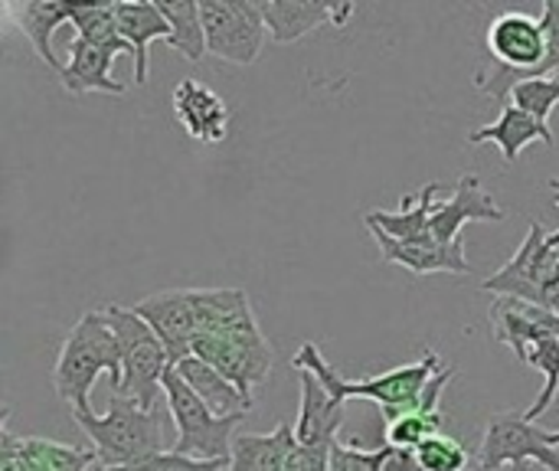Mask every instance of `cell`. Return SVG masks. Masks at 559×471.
I'll list each match as a JSON object with an SVG mask.
<instances>
[{"label":"cell","instance_id":"6da1fadb","mask_svg":"<svg viewBox=\"0 0 559 471\" xmlns=\"http://www.w3.org/2000/svg\"><path fill=\"white\" fill-rule=\"evenodd\" d=\"M292 367H295V370L314 374V377L328 387V393H331L337 403H347V400H373V403H380V410H383V426H390V423H396L400 416L413 413V410L423 403L429 380H432L445 364L439 361L436 351H426L419 361L403 364V367H396V370H390V374H380V377H373V380H347V377H341V374L324 361V354L314 348V341H305V344L298 348Z\"/></svg>","mask_w":559,"mask_h":471},{"label":"cell","instance_id":"7a4b0ae2","mask_svg":"<svg viewBox=\"0 0 559 471\" xmlns=\"http://www.w3.org/2000/svg\"><path fill=\"white\" fill-rule=\"evenodd\" d=\"M98 374H108L111 393H118L121 377H124L121 344L115 331L105 325L102 311H85L59 348V357L52 367V390L59 393V400L72 407V413H92L88 393Z\"/></svg>","mask_w":559,"mask_h":471},{"label":"cell","instance_id":"3957f363","mask_svg":"<svg viewBox=\"0 0 559 471\" xmlns=\"http://www.w3.org/2000/svg\"><path fill=\"white\" fill-rule=\"evenodd\" d=\"M72 420L88 436L92 452L98 459V469H131V466H141V462L160 456V452H170L157 413H147V410H141L138 403H131V400H124L118 393L111 397L105 416L72 413Z\"/></svg>","mask_w":559,"mask_h":471},{"label":"cell","instance_id":"277c9868","mask_svg":"<svg viewBox=\"0 0 559 471\" xmlns=\"http://www.w3.org/2000/svg\"><path fill=\"white\" fill-rule=\"evenodd\" d=\"M105 325L115 331L118 344H121V387L118 397L138 403L141 410L154 413L157 397L164 393V377L170 370V357L167 348L160 344V338L151 331V325L134 311V308H121V305H105L102 308Z\"/></svg>","mask_w":559,"mask_h":471},{"label":"cell","instance_id":"5b68a950","mask_svg":"<svg viewBox=\"0 0 559 471\" xmlns=\"http://www.w3.org/2000/svg\"><path fill=\"white\" fill-rule=\"evenodd\" d=\"M164 400H167L170 420L177 426L174 452H180L187 459H197V462H229L233 443H236V429L246 420V413H239V416H216L180 380V374L174 367L164 377Z\"/></svg>","mask_w":559,"mask_h":471},{"label":"cell","instance_id":"8992f818","mask_svg":"<svg viewBox=\"0 0 559 471\" xmlns=\"http://www.w3.org/2000/svg\"><path fill=\"white\" fill-rule=\"evenodd\" d=\"M481 289L498 298H518L554 311L559 292V249L547 246V229L540 223H531L521 249L511 256V262L488 275Z\"/></svg>","mask_w":559,"mask_h":471},{"label":"cell","instance_id":"52a82bcc","mask_svg":"<svg viewBox=\"0 0 559 471\" xmlns=\"http://www.w3.org/2000/svg\"><path fill=\"white\" fill-rule=\"evenodd\" d=\"M193 357L216 367L229 384L239 387V393L246 400H252V390L269 380L272 361H275L255 318H249L242 325H233L226 331L200 334L197 344H193Z\"/></svg>","mask_w":559,"mask_h":471},{"label":"cell","instance_id":"ba28073f","mask_svg":"<svg viewBox=\"0 0 559 471\" xmlns=\"http://www.w3.org/2000/svg\"><path fill=\"white\" fill-rule=\"evenodd\" d=\"M203 30H206V49L216 59H226L233 66H252L262 56L269 26L262 3L255 0H203Z\"/></svg>","mask_w":559,"mask_h":471},{"label":"cell","instance_id":"9c48e42d","mask_svg":"<svg viewBox=\"0 0 559 471\" xmlns=\"http://www.w3.org/2000/svg\"><path fill=\"white\" fill-rule=\"evenodd\" d=\"M540 466L547 471H559V449L550 433L524 420V413H498L491 416L481 449H478V469L501 471L508 466Z\"/></svg>","mask_w":559,"mask_h":471},{"label":"cell","instance_id":"30bf717a","mask_svg":"<svg viewBox=\"0 0 559 471\" xmlns=\"http://www.w3.org/2000/svg\"><path fill=\"white\" fill-rule=\"evenodd\" d=\"M134 311L151 325V331L167 348L170 367H177L183 357H193V344L200 334L193 289H177V292H160V295L141 298L134 305Z\"/></svg>","mask_w":559,"mask_h":471},{"label":"cell","instance_id":"8fae6325","mask_svg":"<svg viewBox=\"0 0 559 471\" xmlns=\"http://www.w3.org/2000/svg\"><path fill=\"white\" fill-rule=\"evenodd\" d=\"M508 210L498 207L485 190L478 174H462L455 184V193L449 200H436L432 210V239L439 246H449L455 239H462V226L465 223H498L504 220Z\"/></svg>","mask_w":559,"mask_h":471},{"label":"cell","instance_id":"7c38bea8","mask_svg":"<svg viewBox=\"0 0 559 471\" xmlns=\"http://www.w3.org/2000/svg\"><path fill=\"white\" fill-rule=\"evenodd\" d=\"M269 36L275 43H295L318 26H347L354 3H324V0H269L262 3Z\"/></svg>","mask_w":559,"mask_h":471},{"label":"cell","instance_id":"4fadbf2b","mask_svg":"<svg viewBox=\"0 0 559 471\" xmlns=\"http://www.w3.org/2000/svg\"><path fill=\"white\" fill-rule=\"evenodd\" d=\"M174 115L200 144H219L229 134V108L223 95L197 79H183L174 89Z\"/></svg>","mask_w":559,"mask_h":471},{"label":"cell","instance_id":"5bb4252c","mask_svg":"<svg viewBox=\"0 0 559 471\" xmlns=\"http://www.w3.org/2000/svg\"><path fill=\"white\" fill-rule=\"evenodd\" d=\"M491 328H495V338L508 344L518 354V361H524V354L537 341L559 338V315L540 305L518 302V298H498L491 305Z\"/></svg>","mask_w":559,"mask_h":471},{"label":"cell","instance_id":"9a60e30c","mask_svg":"<svg viewBox=\"0 0 559 471\" xmlns=\"http://www.w3.org/2000/svg\"><path fill=\"white\" fill-rule=\"evenodd\" d=\"M301 380V407H298V420H295V436L298 446H318V449H331L337 443V433L344 429V403H337L328 387L308 374L298 370Z\"/></svg>","mask_w":559,"mask_h":471},{"label":"cell","instance_id":"2e32d148","mask_svg":"<svg viewBox=\"0 0 559 471\" xmlns=\"http://www.w3.org/2000/svg\"><path fill=\"white\" fill-rule=\"evenodd\" d=\"M229 471H301L295 423H282L269 436H236Z\"/></svg>","mask_w":559,"mask_h":471},{"label":"cell","instance_id":"e0dca14e","mask_svg":"<svg viewBox=\"0 0 559 471\" xmlns=\"http://www.w3.org/2000/svg\"><path fill=\"white\" fill-rule=\"evenodd\" d=\"M383 252L386 262L393 266H403L416 275H432V272H452V275H468L472 272V262L465 256V236L449 243V246H409V243H396L393 236H386L383 229L377 226H367Z\"/></svg>","mask_w":559,"mask_h":471},{"label":"cell","instance_id":"ac0fdd59","mask_svg":"<svg viewBox=\"0 0 559 471\" xmlns=\"http://www.w3.org/2000/svg\"><path fill=\"white\" fill-rule=\"evenodd\" d=\"M436 197H439V184L429 180L419 197L406 193L400 210H370L367 213V226L383 229L386 236H393L396 243H409V246H436L432 239V210H436Z\"/></svg>","mask_w":559,"mask_h":471},{"label":"cell","instance_id":"d6986e66","mask_svg":"<svg viewBox=\"0 0 559 471\" xmlns=\"http://www.w3.org/2000/svg\"><path fill=\"white\" fill-rule=\"evenodd\" d=\"M488 141L501 148L508 164H518L524 148H531L534 141H544L554 148L557 138H554V128L547 121H540V118L527 115L524 108H518L514 102H508V105H501V118L495 125L468 131V144H488Z\"/></svg>","mask_w":559,"mask_h":471},{"label":"cell","instance_id":"ffe728a7","mask_svg":"<svg viewBox=\"0 0 559 471\" xmlns=\"http://www.w3.org/2000/svg\"><path fill=\"white\" fill-rule=\"evenodd\" d=\"M452 377H455V367L445 364V367L429 380L423 403H419L413 413H406V416H400L396 423L386 426V446L413 449V452H416V449H419L423 443H429L432 436H442L445 416H442V410H439V400H442V393H445V387H449Z\"/></svg>","mask_w":559,"mask_h":471},{"label":"cell","instance_id":"44dd1931","mask_svg":"<svg viewBox=\"0 0 559 471\" xmlns=\"http://www.w3.org/2000/svg\"><path fill=\"white\" fill-rule=\"evenodd\" d=\"M118 52L92 46L85 39H72L69 43V62L62 66L59 79L72 95H85V92H105V95H124V85L118 79H111V66H115Z\"/></svg>","mask_w":559,"mask_h":471},{"label":"cell","instance_id":"7402d4cb","mask_svg":"<svg viewBox=\"0 0 559 471\" xmlns=\"http://www.w3.org/2000/svg\"><path fill=\"white\" fill-rule=\"evenodd\" d=\"M115 16H118V30L128 39V46L134 49V82L144 85L147 82V46L154 39H170V23L164 20L157 3L147 0H128V3H115Z\"/></svg>","mask_w":559,"mask_h":471},{"label":"cell","instance_id":"603a6c76","mask_svg":"<svg viewBox=\"0 0 559 471\" xmlns=\"http://www.w3.org/2000/svg\"><path fill=\"white\" fill-rule=\"evenodd\" d=\"M180 380L216 413V416H239V413H249L252 410V400H246L239 393L236 384H229L216 367H210L206 361L200 357H183L177 367Z\"/></svg>","mask_w":559,"mask_h":471},{"label":"cell","instance_id":"cb8c5ba5","mask_svg":"<svg viewBox=\"0 0 559 471\" xmlns=\"http://www.w3.org/2000/svg\"><path fill=\"white\" fill-rule=\"evenodd\" d=\"M13 13H16V20H20L23 36L33 43L36 56H39L49 69L62 72L66 62H59L56 52H52V33H56L62 23L72 20V3H66V0H29V3H23V7H13Z\"/></svg>","mask_w":559,"mask_h":471},{"label":"cell","instance_id":"d4e9b609","mask_svg":"<svg viewBox=\"0 0 559 471\" xmlns=\"http://www.w3.org/2000/svg\"><path fill=\"white\" fill-rule=\"evenodd\" d=\"M164 20L170 23V39L167 46L177 49L183 59L200 62L210 49H206V30H203V13L200 3L193 0H170V3H157Z\"/></svg>","mask_w":559,"mask_h":471},{"label":"cell","instance_id":"484cf974","mask_svg":"<svg viewBox=\"0 0 559 471\" xmlns=\"http://www.w3.org/2000/svg\"><path fill=\"white\" fill-rule=\"evenodd\" d=\"M75 26V36L92 43V46H102V49H111V52H128L134 56V49L128 46V39L121 36L118 30V16H115V3H72V20Z\"/></svg>","mask_w":559,"mask_h":471},{"label":"cell","instance_id":"4316f807","mask_svg":"<svg viewBox=\"0 0 559 471\" xmlns=\"http://www.w3.org/2000/svg\"><path fill=\"white\" fill-rule=\"evenodd\" d=\"M524 364H531V367H537L540 374H544V390H540V397L534 400V407H527L524 410V420H537V416H544L554 403H557L559 397V338H544V341H537L527 354H524Z\"/></svg>","mask_w":559,"mask_h":471},{"label":"cell","instance_id":"83f0119b","mask_svg":"<svg viewBox=\"0 0 559 471\" xmlns=\"http://www.w3.org/2000/svg\"><path fill=\"white\" fill-rule=\"evenodd\" d=\"M508 102H514L518 108H524L527 115L540 118L550 125V115L559 105V75L550 79H527V82H518L508 95Z\"/></svg>","mask_w":559,"mask_h":471},{"label":"cell","instance_id":"f1b7e54d","mask_svg":"<svg viewBox=\"0 0 559 471\" xmlns=\"http://www.w3.org/2000/svg\"><path fill=\"white\" fill-rule=\"evenodd\" d=\"M416 459L423 471H465L468 469V452L459 439L452 436H432L429 443H423L416 449Z\"/></svg>","mask_w":559,"mask_h":471},{"label":"cell","instance_id":"f546056e","mask_svg":"<svg viewBox=\"0 0 559 471\" xmlns=\"http://www.w3.org/2000/svg\"><path fill=\"white\" fill-rule=\"evenodd\" d=\"M386 446L383 449H360V443H334L331 449V471H383Z\"/></svg>","mask_w":559,"mask_h":471},{"label":"cell","instance_id":"4dcf8cb0","mask_svg":"<svg viewBox=\"0 0 559 471\" xmlns=\"http://www.w3.org/2000/svg\"><path fill=\"white\" fill-rule=\"evenodd\" d=\"M229 469V462H197V459H187V456H180V452H160V456H154V459H147V462H141V466H131V469H121V471H223ZM105 471V469H102Z\"/></svg>","mask_w":559,"mask_h":471},{"label":"cell","instance_id":"1f68e13d","mask_svg":"<svg viewBox=\"0 0 559 471\" xmlns=\"http://www.w3.org/2000/svg\"><path fill=\"white\" fill-rule=\"evenodd\" d=\"M383 471H423L419 459L413 449H396V446H386V462Z\"/></svg>","mask_w":559,"mask_h":471},{"label":"cell","instance_id":"d6a6232c","mask_svg":"<svg viewBox=\"0 0 559 471\" xmlns=\"http://www.w3.org/2000/svg\"><path fill=\"white\" fill-rule=\"evenodd\" d=\"M550 190H557L559 193V180H550ZM547 246H550V249H559V229L557 233H547Z\"/></svg>","mask_w":559,"mask_h":471},{"label":"cell","instance_id":"836d02e7","mask_svg":"<svg viewBox=\"0 0 559 471\" xmlns=\"http://www.w3.org/2000/svg\"><path fill=\"white\" fill-rule=\"evenodd\" d=\"M501 471H547V469H540V466L527 462V466H508V469H501Z\"/></svg>","mask_w":559,"mask_h":471},{"label":"cell","instance_id":"e575fe53","mask_svg":"<svg viewBox=\"0 0 559 471\" xmlns=\"http://www.w3.org/2000/svg\"><path fill=\"white\" fill-rule=\"evenodd\" d=\"M550 439H554V446L559 449V433H550Z\"/></svg>","mask_w":559,"mask_h":471},{"label":"cell","instance_id":"d590c367","mask_svg":"<svg viewBox=\"0 0 559 471\" xmlns=\"http://www.w3.org/2000/svg\"><path fill=\"white\" fill-rule=\"evenodd\" d=\"M554 407H559V397H557V403H554Z\"/></svg>","mask_w":559,"mask_h":471},{"label":"cell","instance_id":"8d00e7d4","mask_svg":"<svg viewBox=\"0 0 559 471\" xmlns=\"http://www.w3.org/2000/svg\"><path fill=\"white\" fill-rule=\"evenodd\" d=\"M88 471H102V469H88Z\"/></svg>","mask_w":559,"mask_h":471}]
</instances>
